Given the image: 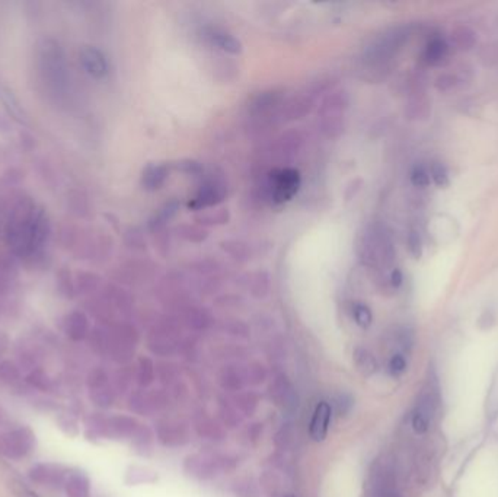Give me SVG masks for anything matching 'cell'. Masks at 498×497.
<instances>
[{
  "mask_svg": "<svg viewBox=\"0 0 498 497\" xmlns=\"http://www.w3.org/2000/svg\"><path fill=\"white\" fill-rule=\"evenodd\" d=\"M50 234L45 212L31 200L21 201L12 213L8 225V242L19 257H31L38 252Z\"/></svg>",
  "mask_w": 498,
  "mask_h": 497,
  "instance_id": "1",
  "label": "cell"
},
{
  "mask_svg": "<svg viewBox=\"0 0 498 497\" xmlns=\"http://www.w3.org/2000/svg\"><path fill=\"white\" fill-rule=\"evenodd\" d=\"M35 445V433L28 426L15 428L0 436V454L14 461L27 458Z\"/></svg>",
  "mask_w": 498,
  "mask_h": 497,
  "instance_id": "2",
  "label": "cell"
},
{
  "mask_svg": "<svg viewBox=\"0 0 498 497\" xmlns=\"http://www.w3.org/2000/svg\"><path fill=\"white\" fill-rule=\"evenodd\" d=\"M69 470L62 464L54 463H40L35 464L28 471V478L38 486L47 489H63L67 478Z\"/></svg>",
  "mask_w": 498,
  "mask_h": 497,
  "instance_id": "3",
  "label": "cell"
},
{
  "mask_svg": "<svg viewBox=\"0 0 498 497\" xmlns=\"http://www.w3.org/2000/svg\"><path fill=\"white\" fill-rule=\"evenodd\" d=\"M300 187V174L296 169H278L271 174L273 199L277 203H286L293 199Z\"/></svg>",
  "mask_w": 498,
  "mask_h": 497,
  "instance_id": "4",
  "label": "cell"
},
{
  "mask_svg": "<svg viewBox=\"0 0 498 497\" xmlns=\"http://www.w3.org/2000/svg\"><path fill=\"white\" fill-rule=\"evenodd\" d=\"M332 417V408L326 401H321L313 411L310 420L309 433L315 442L325 441L328 430H330V423Z\"/></svg>",
  "mask_w": 498,
  "mask_h": 497,
  "instance_id": "5",
  "label": "cell"
},
{
  "mask_svg": "<svg viewBox=\"0 0 498 497\" xmlns=\"http://www.w3.org/2000/svg\"><path fill=\"white\" fill-rule=\"evenodd\" d=\"M80 63L83 69L95 79H102L108 74L105 56L95 47H83L80 52Z\"/></svg>",
  "mask_w": 498,
  "mask_h": 497,
  "instance_id": "6",
  "label": "cell"
},
{
  "mask_svg": "<svg viewBox=\"0 0 498 497\" xmlns=\"http://www.w3.org/2000/svg\"><path fill=\"white\" fill-rule=\"evenodd\" d=\"M88 385L91 390V398L93 399V403L96 406L101 407H108L113 401V395L111 391H109L108 384H106V377L105 373L101 371H95L89 375L88 379Z\"/></svg>",
  "mask_w": 498,
  "mask_h": 497,
  "instance_id": "7",
  "label": "cell"
},
{
  "mask_svg": "<svg viewBox=\"0 0 498 497\" xmlns=\"http://www.w3.org/2000/svg\"><path fill=\"white\" fill-rule=\"evenodd\" d=\"M63 489L67 497H91L89 477L79 470L69 471Z\"/></svg>",
  "mask_w": 498,
  "mask_h": 497,
  "instance_id": "8",
  "label": "cell"
},
{
  "mask_svg": "<svg viewBox=\"0 0 498 497\" xmlns=\"http://www.w3.org/2000/svg\"><path fill=\"white\" fill-rule=\"evenodd\" d=\"M433 413H434V407H433L431 398L430 397L424 398L422 401H420L417 408L414 410V413H412V419H411L412 429H414V432L417 434H424L429 432Z\"/></svg>",
  "mask_w": 498,
  "mask_h": 497,
  "instance_id": "9",
  "label": "cell"
},
{
  "mask_svg": "<svg viewBox=\"0 0 498 497\" xmlns=\"http://www.w3.org/2000/svg\"><path fill=\"white\" fill-rule=\"evenodd\" d=\"M447 54H449L447 43L440 37H435L426 45V50H424L422 57L424 62H426L429 66H440L447 58Z\"/></svg>",
  "mask_w": 498,
  "mask_h": 497,
  "instance_id": "10",
  "label": "cell"
},
{
  "mask_svg": "<svg viewBox=\"0 0 498 497\" xmlns=\"http://www.w3.org/2000/svg\"><path fill=\"white\" fill-rule=\"evenodd\" d=\"M66 333L71 340H75V342H79V340H82V338H84V335H87V333H88V320L84 318L83 313L75 312L70 315L67 320Z\"/></svg>",
  "mask_w": 498,
  "mask_h": 497,
  "instance_id": "11",
  "label": "cell"
},
{
  "mask_svg": "<svg viewBox=\"0 0 498 497\" xmlns=\"http://www.w3.org/2000/svg\"><path fill=\"white\" fill-rule=\"evenodd\" d=\"M212 38L217 47H220L222 50H225L227 53L239 54L242 52V44L239 40H236L234 37V35L225 34V32H214Z\"/></svg>",
  "mask_w": 498,
  "mask_h": 497,
  "instance_id": "12",
  "label": "cell"
},
{
  "mask_svg": "<svg viewBox=\"0 0 498 497\" xmlns=\"http://www.w3.org/2000/svg\"><path fill=\"white\" fill-rule=\"evenodd\" d=\"M27 382H28V385H31L32 388H35V390H38V391H50L53 386V381L45 373V371H43L41 368L32 369L28 373Z\"/></svg>",
  "mask_w": 498,
  "mask_h": 497,
  "instance_id": "13",
  "label": "cell"
},
{
  "mask_svg": "<svg viewBox=\"0 0 498 497\" xmlns=\"http://www.w3.org/2000/svg\"><path fill=\"white\" fill-rule=\"evenodd\" d=\"M21 379V371L14 362H0V384L14 385Z\"/></svg>",
  "mask_w": 498,
  "mask_h": 497,
  "instance_id": "14",
  "label": "cell"
},
{
  "mask_svg": "<svg viewBox=\"0 0 498 497\" xmlns=\"http://www.w3.org/2000/svg\"><path fill=\"white\" fill-rule=\"evenodd\" d=\"M220 197H222V192H218L216 186H213V184L205 186L199 192V196L196 197V201H194L192 204H190V208H191V206H192V208H203V206H210V204L216 203V199L220 200Z\"/></svg>",
  "mask_w": 498,
  "mask_h": 497,
  "instance_id": "15",
  "label": "cell"
},
{
  "mask_svg": "<svg viewBox=\"0 0 498 497\" xmlns=\"http://www.w3.org/2000/svg\"><path fill=\"white\" fill-rule=\"evenodd\" d=\"M165 178H166V171L163 166H150L148 168V171L144 173L143 184L148 190H155L163 183Z\"/></svg>",
  "mask_w": 498,
  "mask_h": 497,
  "instance_id": "16",
  "label": "cell"
},
{
  "mask_svg": "<svg viewBox=\"0 0 498 497\" xmlns=\"http://www.w3.org/2000/svg\"><path fill=\"white\" fill-rule=\"evenodd\" d=\"M356 360H357V366L359 369H361L364 373H373L378 368V363H376L374 356L370 353V351L364 350V349H357L356 351Z\"/></svg>",
  "mask_w": 498,
  "mask_h": 497,
  "instance_id": "17",
  "label": "cell"
},
{
  "mask_svg": "<svg viewBox=\"0 0 498 497\" xmlns=\"http://www.w3.org/2000/svg\"><path fill=\"white\" fill-rule=\"evenodd\" d=\"M452 38L455 40L456 45L460 50H469V48L475 44V34H473L469 28H457L455 32H452Z\"/></svg>",
  "mask_w": 498,
  "mask_h": 497,
  "instance_id": "18",
  "label": "cell"
},
{
  "mask_svg": "<svg viewBox=\"0 0 498 497\" xmlns=\"http://www.w3.org/2000/svg\"><path fill=\"white\" fill-rule=\"evenodd\" d=\"M430 177L433 178V181L435 183V186H439L442 188L447 187L451 184V179H449V173L443 164L440 162H433L430 166Z\"/></svg>",
  "mask_w": 498,
  "mask_h": 497,
  "instance_id": "19",
  "label": "cell"
},
{
  "mask_svg": "<svg viewBox=\"0 0 498 497\" xmlns=\"http://www.w3.org/2000/svg\"><path fill=\"white\" fill-rule=\"evenodd\" d=\"M353 317H354V321L357 322V325H360L361 329H369L373 322V313H372L370 308L363 304L354 305Z\"/></svg>",
  "mask_w": 498,
  "mask_h": 497,
  "instance_id": "20",
  "label": "cell"
},
{
  "mask_svg": "<svg viewBox=\"0 0 498 497\" xmlns=\"http://www.w3.org/2000/svg\"><path fill=\"white\" fill-rule=\"evenodd\" d=\"M407 366H408L407 359H405L403 355L396 353V355H394V356L391 357L389 363H387V371H389L391 377H394V378H399V377H403V375L405 373Z\"/></svg>",
  "mask_w": 498,
  "mask_h": 497,
  "instance_id": "21",
  "label": "cell"
},
{
  "mask_svg": "<svg viewBox=\"0 0 498 497\" xmlns=\"http://www.w3.org/2000/svg\"><path fill=\"white\" fill-rule=\"evenodd\" d=\"M411 183L416 187H427L430 184V173L422 165H417L411 171Z\"/></svg>",
  "mask_w": 498,
  "mask_h": 497,
  "instance_id": "22",
  "label": "cell"
},
{
  "mask_svg": "<svg viewBox=\"0 0 498 497\" xmlns=\"http://www.w3.org/2000/svg\"><path fill=\"white\" fill-rule=\"evenodd\" d=\"M408 248H409V252L411 256L414 258H421L422 256V241H421V236L420 234L417 232V230H411L409 235H408Z\"/></svg>",
  "mask_w": 498,
  "mask_h": 497,
  "instance_id": "23",
  "label": "cell"
},
{
  "mask_svg": "<svg viewBox=\"0 0 498 497\" xmlns=\"http://www.w3.org/2000/svg\"><path fill=\"white\" fill-rule=\"evenodd\" d=\"M10 489L12 493H14L16 497H40L38 493L34 492L28 484H25L21 480H14L10 483Z\"/></svg>",
  "mask_w": 498,
  "mask_h": 497,
  "instance_id": "24",
  "label": "cell"
},
{
  "mask_svg": "<svg viewBox=\"0 0 498 497\" xmlns=\"http://www.w3.org/2000/svg\"><path fill=\"white\" fill-rule=\"evenodd\" d=\"M57 424L58 428L62 429L65 433H67L69 436H75L78 434V421L70 417V416H60L57 419Z\"/></svg>",
  "mask_w": 498,
  "mask_h": 497,
  "instance_id": "25",
  "label": "cell"
},
{
  "mask_svg": "<svg viewBox=\"0 0 498 497\" xmlns=\"http://www.w3.org/2000/svg\"><path fill=\"white\" fill-rule=\"evenodd\" d=\"M455 85H456V79L452 75H442L435 80V88L440 91L452 89V88H455Z\"/></svg>",
  "mask_w": 498,
  "mask_h": 497,
  "instance_id": "26",
  "label": "cell"
},
{
  "mask_svg": "<svg viewBox=\"0 0 498 497\" xmlns=\"http://www.w3.org/2000/svg\"><path fill=\"white\" fill-rule=\"evenodd\" d=\"M403 280H404V276H403V272H400L399 269H395L392 273H391V283L394 287H399L400 285H403Z\"/></svg>",
  "mask_w": 498,
  "mask_h": 497,
  "instance_id": "27",
  "label": "cell"
},
{
  "mask_svg": "<svg viewBox=\"0 0 498 497\" xmlns=\"http://www.w3.org/2000/svg\"><path fill=\"white\" fill-rule=\"evenodd\" d=\"M284 497H296V496H293V494H287V496H284Z\"/></svg>",
  "mask_w": 498,
  "mask_h": 497,
  "instance_id": "28",
  "label": "cell"
},
{
  "mask_svg": "<svg viewBox=\"0 0 498 497\" xmlns=\"http://www.w3.org/2000/svg\"><path fill=\"white\" fill-rule=\"evenodd\" d=\"M0 353H2V350H0Z\"/></svg>",
  "mask_w": 498,
  "mask_h": 497,
  "instance_id": "29",
  "label": "cell"
}]
</instances>
